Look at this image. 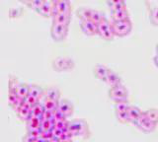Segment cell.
Segmentation results:
<instances>
[{
  "label": "cell",
  "mask_w": 158,
  "mask_h": 142,
  "mask_svg": "<svg viewBox=\"0 0 158 142\" xmlns=\"http://www.w3.org/2000/svg\"><path fill=\"white\" fill-rule=\"evenodd\" d=\"M138 128L140 130L144 131V132H152L156 128V124L154 122L150 121L146 117V115H145V112H142L141 116L139 117V120H137L136 124H135Z\"/></svg>",
  "instance_id": "cell-8"
},
{
  "label": "cell",
  "mask_w": 158,
  "mask_h": 142,
  "mask_svg": "<svg viewBox=\"0 0 158 142\" xmlns=\"http://www.w3.org/2000/svg\"><path fill=\"white\" fill-rule=\"evenodd\" d=\"M98 35L106 41H112L114 37H115L112 22L106 19V20H104L100 24H98Z\"/></svg>",
  "instance_id": "cell-4"
},
{
  "label": "cell",
  "mask_w": 158,
  "mask_h": 142,
  "mask_svg": "<svg viewBox=\"0 0 158 142\" xmlns=\"http://www.w3.org/2000/svg\"><path fill=\"white\" fill-rule=\"evenodd\" d=\"M41 127L43 131L46 130H51L54 128V122L52 120H44L41 124Z\"/></svg>",
  "instance_id": "cell-31"
},
{
  "label": "cell",
  "mask_w": 158,
  "mask_h": 142,
  "mask_svg": "<svg viewBox=\"0 0 158 142\" xmlns=\"http://www.w3.org/2000/svg\"><path fill=\"white\" fill-rule=\"evenodd\" d=\"M44 91L42 89V87H40L39 85H36V84H30L29 95H31L40 100L42 97H44Z\"/></svg>",
  "instance_id": "cell-22"
},
{
  "label": "cell",
  "mask_w": 158,
  "mask_h": 142,
  "mask_svg": "<svg viewBox=\"0 0 158 142\" xmlns=\"http://www.w3.org/2000/svg\"><path fill=\"white\" fill-rule=\"evenodd\" d=\"M142 111L135 106H131L128 109V122H131L133 124H136L137 120L142 115Z\"/></svg>",
  "instance_id": "cell-11"
},
{
  "label": "cell",
  "mask_w": 158,
  "mask_h": 142,
  "mask_svg": "<svg viewBox=\"0 0 158 142\" xmlns=\"http://www.w3.org/2000/svg\"><path fill=\"white\" fill-rule=\"evenodd\" d=\"M59 97H60V92H59V90L56 87H49L48 89L44 90V99L58 102Z\"/></svg>",
  "instance_id": "cell-13"
},
{
  "label": "cell",
  "mask_w": 158,
  "mask_h": 142,
  "mask_svg": "<svg viewBox=\"0 0 158 142\" xmlns=\"http://www.w3.org/2000/svg\"><path fill=\"white\" fill-rule=\"evenodd\" d=\"M19 98L17 92H14V91H10L8 90V103L10 106H13L15 104V102L17 101V99Z\"/></svg>",
  "instance_id": "cell-32"
},
{
  "label": "cell",
  "mask_w": 158,
  "mask_h": 142,
  "mask_svg": "<svg viewBox=\"0 0 158 142\" xmlns=\"http://www.w3.org/2000/svg\"><path fill=\"white\" fill-rule=\"evenodd\" d=\"M156 52H157V55H158V43H157V46H156Z\"/></svg>",
  "instance_id": "cell-39"
},
{
  "label": "cell",
  "mask_w": 158,
  "mask_h": 142,
  "mask_svg": "<svg viewBox=\"0 0 158 142\" xmlns=\"http://www.w3.org/2000/svg\"><path fill=\"white\" fill-rule=\"evenodd\" d=\"M71 20L70 14H62V13H56V15L52 16V23L60 24V25H66L68 26Z\"/></svg>",
  "instance_id": "cell-16"
},
{
  "label": "cell",
  "mask_w": 158,
  "mask_h": 142,
  "mask_svg": "<svg viewBox=\"0 0 158 142\" xmlns=\"http://www.w3.org/2000/svg\"><path fill=\"white\" fill-rule=\"evenodd\" d=\"M32 109H33V108H31L28 104H26V102H25L24 106L17 112V115H18V116H19L22 120L27 121V120L30 119V117H31Z\"/></svg>",
  "instance_id": "cell-19"
},
{
  "label": "cell",
  "mask_w": 158,
  "mask_h": 142,
  "mask_svg": "<svg viewBox=\"0 0 158 142\" xmlns=\"http://www.w3.org/2000/svg\"><path fill=\"white\" fill-rule=\"evenodd\" d=\"M131 105L128 104V101H121V102H117L115 104V111L116 112H123V111H128Z\"/></svg>",
  "instance_id": "cell-29"
},
{
  "label": "cell",
  "mask_w": 158,
  "mask_h": 142,
  "mask_svg": "<svg viewBox=\"0 0 158 142\" xmlns=\"http://www.w3.org/2000/svg\"><path fill=\"white\" fill-rule=\"evenodd\" d=\"M113 31L115 33V36L125 37L128 35L132 30V24L131 20L120 21V22H112Z\"/></svg>",
  "instance_id": "cell-3"
},
{
  "label": "cell",
  "mask_w": 158,
  "mask_h": 142,
  "mask_svg": "<svg viewBox=\"0 0 158 142\" xmlns=\"http://www.w3.org/2000/svg\"><path fill=\"white\" fill-rule=\"evenodd\" d=\"M29 91H30V84H26V83H20L17 89V94L20 98L25 99L29 96Z\"/></svg>",
  "instance_id": "cell-23"
},
{
  "label": "cell",
  "mask_w": 158,
  "mask_h": 142,
  "mask_svg": "<svg viewBox=\"0 0 158 142\" xmlns=\"http://www.w3.org/2000/svg\"><path fill=\"white\" fill-rule=\"evenodd\" d=\"M106 82L108 85H110L111 87H115V86H118L122 85V78L118 76L115 71H113L110 69L109 71V74L107 76Z\"/></svg>",
  "instance_id": "cell-17"
},
{
  "label": "cell",
  "mask_w": 158,
  "mask_h": 142,
  "mask_svg": "<svg viewBox=\"0 0 158 142\" xmlns=\"http://www.w3.org/2000/svg\"><path fill=\"white\" fill-rule=\"evenodd\" d=\"M20 84V82L18 81V79L15 76L13 75H10L9 76V82H8V90L10 91H14V92H17L18 89V86Z\"/></svg>",
  "instance_id": "cell-28"
},
{
  "label": "cell",
  "mask_w": 158,
  "mask_h": 142,
  "mask_svg": "<svg viewBox=\"0 0 158 142\" xmlns=\"http://www.w3.org/2000/svg\"><path fill=\"white\" fill-rule=\"evenodd\" d=\"M149 19L153 25L158 26V6H154L153 8H151L150 14H149Z\"/></svg>",
  "instance_id": "cell-30"
},
{
  "label": "cell",
  "mask_w": 158,
  "mask_h": 142,
  "mask_svg": "<svg viewBox=\"0 0 158 142\" xmlns=\"http://www.w3.org/2000/svg\"><path fill=\"white\" fill-rule=\"evenodd\" d=\"M69 131L73 136H81L87 138L90 135L88 124L84 120H74L69 122Z\"/></svg>",
  "instance_id": "cell-1"
},
{
  "label": "cell",
  "mask_w": 158,
  "mask_h": 142,
  "mask_svg": "<svg viewBox=\"0 0 158 142\" xmlns=\"http://www.w3.org/2000/svg\"><path fill=\"white\" fill-rule=\"evenodd\" d=\"M58 111H60L65 117H68L73 114L74 108H73L72 103L69 100L62 99V100H59L58 102Z\"/></svg>",
  "instance_id": "cell-10"
},
{
  "label": "cell",
  "mask_w": 158,
  "mask_h": 142,
  "mask_svg": "<svg viewBox=\"0 0 158 142\" xmlns=\"http://www.w3.org/2000/svg\"><path fill=\"white\" fill-rule=\"evenodd\" d=\"M107 5L110 8L111 12L127 9V4L125 1H123V0H112V1H108Z\"/></svg>",
  "instance_id": "cell-20"
},
{
  "label": "cell",
  "mask_w": 158,
  "mask_h": 142,
  "mask_svg": "<svg viewBox=\"0 0 158 142\" xmlns=\"http://www.w3.org/2000/svg\"><path fill=\"white\" fill-rule=\"evenodd\" d=\"M109 97L113 101H115V103L121 101H127L128 97V91L123 84L115 87H111V89L109 90Z\"/></svg>",
  "instance_id": "cell-5"
},
{
  "label": "cell",
  "mask_w": 158,
  "mask_h": 142,
  "mask_svg": "<svg viewBox=\"0 0 158 142\" xmlns=\"http://www.w3.org/2000/svg\"><path fill=\"white\" fill-rule=\"evenodd\" d=\"M52 9H53L52 1H44L43 5L38 9L37 12L44 17H49L52 16Z\"/></svg>",
  "instance_id": "cell-14"
},
{
  "label": "cell",
  "mask_w": 158,
  "mask_h": 142,
  "mask_svg": "<svg viewBox=\"0 0 158 142\" xmlns=\"http://www.w3.org/2000/svg\"><path fill=\"white\" fill-rule=\"evenodd\" d=\"M109 71H110V69L104 64H97L94 67V74H95V76L98 79H100L102 81H106Z\"/></svg>",
  "instance_id": "cell-12"
},
{
  "label": "cell",
  "mask_w": 158,
  "mask_h": 142,
  "mask_svg": "<svg viewBox=\"0 0 158 142\" xmlns=\"http://www.w3.org/2000/svg\"><path fill=\"white\" fill-rule=\"evenodd\" d=\"M23 13L22 8L20 7H13L9 10V17L10 18H16L21 16V14Z\"/></svg>",
  "instance_id": "cell-33"
},
{
  "label": "cell",
  "mask_w": 158,
  "mask_h": 142,
  "mask_svg": "<svg viewBox=\"0 0 158 142\" xmlns=\"http://www.w3.org/2000/svg\"><path fill=\"white\" fill-rule=\"evenodd\" d=\"M36 142H51V141H48V139L44 138V137L41 136V137H39V138L37 139V141H36Z\"/></svg>",
  "instance_id": "cell-36"
},
{
  "label": "cell",
  "mask_w": 158,
  "mask_h": 142,
  "mask_svg": "<svg viewBox=\"0 0 158 142\" xmlns=\"http://www.w3.org/2000/svg\"><path fill=\"white\" fill-rule=\"evenodd\" d=\"M26 122H27V131H33V130H38L40 128H42L41 127L42 121L36 119V117L31 116Z\"/></svg>",
  "instance_id": "cell-21"
},
{
  "label": "cell",
  "mask_w": 158,
  "mask_h": 142,
  "mask_svg": "<svg viewBox=\"0 0 158 142\" xmlns=\"http://www.w3.org/2000/svg\"><path fill=\"white\" fill-rule=\"evenodd\" d=\"M75 66V62L68 56H58L52 61V68L58 72L71 70Z\"/></svg>",
  "instance_id": "cell-2"
},
{
  "label": "cell",
  "mask_w": 158,
  "mask_h": 142,
  "mask_svg": "<svg viewBox=\"0 0 158 142\" xmlns=\"http://www.w3.org/2000/svg\"><path fill=\"white\" fill-rule=\"evenodd\" d=\"M146 117L150 121L154 122V124H158V110L156 109H149L145 112Z\"/></svg>",
  "instance_id": "cell-27"
},
{
  "label": "cell",
  "mask_w": 158,
  "mask_h": 142,
  "mask_svg": "<svg viewBox=\"0 0 158 142\" xmlns=\"http://www.w3.org/2000/svg\"><path fill=\"white\" fill-rule=\"evenodd\" d=\"M52 37L54 41L61 42L65 40V38L68 34V26L66 25H60V24L52 23V29H51Z\"/></svg>",
  "instance_id": "cell-6"
},
{
  "label": "cell",
  "mask_w": 158,
  "mask_h": 142,
  "mask_svg": "<svg viewBox=\"0 0 158 142\" xmlns=\"http://www.w3.org/2000/svg\"><path fill=\"white\" fill-rule=\"evenodd\" d=\"M111 15H112L113 22L130 20V13H128L127 9H123V10H120V11H113L111 12Z\"/></svg>",
  "instance_id": "cell-15"
},
{
  "label": "cell",
  "mask_w": 158,
  "mask_h": 142,
  "mask_svg": "<svg viewBox=\"0 0 158 142\" xmlns=\"http://www.w3.org/2000/svg\"><path fill=\"white\" fill-rule=\"evenodd\" d=\"M153 60H154V63L156 64V66L158 67V55L154 56V58H153Z\"/></svg>",
  "instance_id": "cell-37"
},
{
  "label": "cell",
  "mask_w": 158,
  "mask_h": 142,
  "mask_svg": "<svg viewBox=\"0 0 158 142\" xmlns=\"http://www.w3.org/2000/svg\"><path fill=\"white\" fill-rule=\"evenodd\" d=\"M58 142H72V140H60Z\"/></svg>",
  "instance_id": "cell-38"
},
{
  "label": "cell",
  "mask_w": 158,
  "mask_h": 142,
  "mask_svg": "<svg viewBox=\"0 0 158 142\" xmlns=\"http://www.w3.org/2000/svg\"><path fill=\"white\" fill-rule=\"evenodd\" d=\"M44 0H27V1H23L25 5H27L29 8L34 9V10H38V9L43 5Z\"/></svg>",
  "instance_id": "cell-26"
},
{
  "label": "cell",
  "mask_w": 158,
  "mask_h": 142,
  "mask_svg": "<svg viewBox=\"0 0 158 142\" xmlns=\"http://www.w3.org/2000/svg\"><path fill=\"white\" fill-rule=\"evenodd\" d=\"M80 27L82 32L88 36H94L98 34V25L92 22L91 20H86V21H81Z\"/></svg>",
  "instance_id": "cell-9"
},
{
  "label": "cell",
  "mask_w": 158,
  "mask_h": 142,
  "mask_svg": "<svg viewBox=\"0 0 158 142\" xmlns=\"http://www.w3.org/2000/svg\"><path fill=\"white\" fill-rule=\"evenodd\" d=\"M25 102H26V104H28L31 108H34L35 106H37L39 103H40V100L37 99V98H35L31 95H29L27 98H25Z\"/></svg>",
  "instance_id": "cell-34"
},
{
  "label": "cell",
  "mask_w": 158,
  "mask_h": 142,
  "mask_svg": "<svg viewBox=\"0 0 158 142\" xmlns=\"http://www.w3.org/2000/svg\"><path fill=\"white\" fill-rule=\"evenodd\" d=\"M38 138H36L35 136L31 135V134H29L27 133L26 135H25L23 137V142H36Z\"/></svg>",
  "instance_id": "cell-35"
},
{
  "label": "cell",
  "mask_w": 158,
  "mask_h": 142,
  "mask_svg": "<svg viewBox=\"0 0 158 142\" xmlns=\"http://www.w3.org/2000/svg\"><path fill=\"white\" fill-rule=\"evenodd\" d=\"M104 20H106V17H105V15H104V13L101 12V11H99V10H94V9H93L91 21L98 25V24H100Z\"/></svg>",
  "instance_id": "cell-25"
},
{
  "label": "cell",
  "mask_w": 158,
  "mask_h": 142,
  "mask_svg": "<svg viewBox=\"0 0 158 142\" xmlns=\"http://www.w3.org/2000/svg\"><path fill=\"white\" fill-rule=\"evenodd\" d=\"M52 16L56 15V13L70 14L71 12V3L67 0H56V1H52Z\"/></svg>",
  "instance_id": "cell-7"
},
{
  "label": "cell",
  "mask_w": 158,
  "mask_h": 142,
  "mask_svg": "<svg viewBox=\"0 0 158 142\" xmlns=\"http://www.w3.org/2000/svg\"><path fill=\"white\" fill-rule=\"evenodd\" d=\"M58 102L52 101V100H48V99H44L43 104H44V109H46V111L56 112L58 109Z\"/></svg>",
  "instance_id": "cell-24"
},
{
  "label": "cell",
  "mask_w": 158,
  "mask_h": 142,
  "mask_svg": "<svg viewBox=\"0 0 158 142\" xmlns=\"http://www.w3.org/2000/svg\"><path fill=\"white\" fill-rule=\"evenodd\" d=\"M92 13H93V9L87 7H81L76 11V15L81 21H86V20H91Z\"/></svg>",
  "instance_id": "cell-18"
}]
</instances>
